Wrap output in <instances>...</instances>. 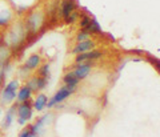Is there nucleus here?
Returning a JSON list of instances; mask_svg holds the SVG:
<instances>
[{
	"label": "nucleus",
	"mask_w": 160,
	"mask_h": 137,
	"mask_svg": "<svg viewBox=\"0 0 160 137\" xmlns=\"http://www.w3.org/2000/svg\"><path fill=\"white\" fill-rule=\"evenodd\" d=\"M4 45L11 49V56L15 57L16 55H22L24 48L28 43V35L24 29V25L22 19H15L12 24L7 29L3 31Z\"/></svg>",
	"instance_id": "1"
},
{
	"label": "nucleus",
	"mask_w": 160,
	"mask_h": 137,
	"mask_svg": "<svg viewBox=\"0 0 160 137\" xmlns=\"http://www.w3.org/2000/svg\"><path fill=\"white\" fill-rule=\"evenodd\" d=\"M22 22L24 25V29L28 35V42L35 40L39 33H42L47 27V15L46 9L42 7H33L29 11L23 15Z\"/></svg>",
	"instance_id": "2"
},
{
	"label": "nucleus",
	"mask_w": 160,
	"mask_h": 137,
	"mask_svg": "<svg viewBox=\"0 0 160 137\" xmlns=\"http://www.w3.org/2000/svg\"><path fill=\"white\" fill-rule=\"evenodd\" d=\"M20 83H22V81H20L18 77L11 79L8 83H6V85H4L2 88V91H0V104L4 105V106H8L12 103H15L18 89L20 88Z\"/></svg>",
	"instance_id": "3"
},
{
	"label": "nucleus",
	"mask_w": 160,
	"mask_h": 137,
	"mask_svg": "<svg viewBox=\"0 0 160 137\" xmlns=\"http://www.w3.org/2000/svg\"><path fill=\"white\" fill-rule=\"evenodd\" d=\"M76 92H78L76 87H68V85L63 84L62 87H60L56 92H55V95L52 96V97L48 99L46 108L52 109V108H55V106H58L59 104H63L68 97H71V96L73 93H76Z\"/></svg>",
	"instance_id": "4"
},
{
	"label": "nucleus",
	"mask_w": 160,
	"mask_h": 137,
	"mask_svg": "<svg viewBox=\"0 0 160 137\" xmlns=\"http://www.w3.org/2000/svg\"><path fill=\"white\" fill-rule=\"evenodd\" d=\"M16 19L15 9L8 0H0V31L7 29Z\"/></svg>",
	"instance_id": "5"
},
{
	"label": "nucleus",
	"mask_w": 160,
	"mask_h": 137,
	"mask_svg": "<svg viewBox=\"0 0 160 137\" xmlns=\"http://www.w3.org/2000/svg\"><path fill=\"white\" fill-rule=\"evenodd\" d=\"M33 119V106H32V99L27 100L24 103L18 104L16 108V121L19 125H27L28 121Z\"/></svg>",
	"instance_id": "6"
},
{
	"label": "nucleus",
	"mask_w": 160,
	"mask_h": 137,
	"mask_svg": "<svg viewBox=\"0 0 160 137\" xmlns=\"http://www.w3.org/2000/svg\"><path fill=\"white\" fill-rule=\"evenodd\" d=\"M95 67H96V61H86V63H80V64L75 63V64H72L71 71L80 81H83L91 75L92 69Z\"/></svg>",
	"instance_id": "7"
},
{
	"label": "nucleus",
	"mask_w": 160,
	"mask_h": 137,
	"mask_svg": "<svg viewBox=\"0 0 160 137\" xmlns=\"http://www.w3.org/2000/svg\"><path fill=\"white\" fill-rule=\"evenodd\" d=\"M52 120H53V113H52V112H48V113H46V115H43V116H40V117H38V120L35 121L33 124H29V128H31L32 133L38 135V136L40 137V136L44 133V130H46L47 126L51 125Z\"/></svg>",
	"instance_id": "8"
},
{
	"label": "nucleus",
	"mask_w": 160,
	"mask_h": 137,
	"mask_svg": "<svg viewBox=\"0 0 160 137\" xmlns=\"http://www.w3.org/2000/svg\"><path fill=\"white\" fill-rule=\"evenodd\" d=\"M76 11H80V6H79L78 0H60L59 13H60V19L63 22H66L69 15Z\"/></svg>",
	"instance_id": "9"
},
{
	"label": "nucleus",
	"mask_w": 160,
	"mask_h": 137,
	"mask_svg": "<svg viewBox=\"0 0 160 137\" xmlns=\"http://www.w3.org/2000/svg\"><path fill=\"white\" fill-rule=\"evenodd\" d=\"M8 2L11 3V6L13 7L16 16L22 17L27 11H29V9L33 7H36L39 0H8Z\"/></svg>",
	"instance_id": "10"
},
{
	"label": "nucleus",
	"mask_w": 160,
	"mask_h": 137,
	"mask_svg": "<svg viewBox=\"0 0 160 137\" xmlns=\"http://www.w3.org/2000/svg\"><path fill=\"white\" fill-rule=\"evenodd\" d=\"M104 56V51L103 49H91L83 53H78L75 55V63L80 64V63H86V61H96V60L102 59Z\"/></svg>",
	"instance_id": "11"
},
{
	"label": "nucleus",
	"mask_w": 160,
	"mask_h": 137,
	"mask_svg": "<svg viewBox=\"0 0 160 137\" xmlns=\"http://www.w3.org/2000/svg\"><path fill=\"white\" fill-rule=\"evenodd\" d=\"M98 45V42L93 40L92 37L91 39H87L84 42H79V43H75L73 48L71 49V53L73 55H78V53H83V52H87V51H91V49H95Z\"/></svg>",
	"instance_id": "12"
},
{
	"label": "nucleus",
	"mask_w": 160,
	"mask_h": 137,
	"mask_svg": "<svg viewBox=\"0 0 160 137\" xmlns=\"http://www.w3.org/2000/svg\"><path fill=\"white\" fill-rule=\"evenodd\" d=\"M43 63V56L40 53L38 52H35V53H31L29 56L27 57V60L24 61V67H26L28 71H31V72H33V71H36L39 67H40V64Z\"/></svg>",
	"instance_id": "13"
},
{
	"label": "nucleus",
	"mask_w": 160,
	"mask_h": 137,
	"mask_svg": "<svg viewBox=\"0 0 160 137\" xmlns=\"http://www.w3.org/2000/svg\"><path fill=\"white\" fill-rule=\"evenodd\" d=\"M16 108H18V103H16V101L8 106V109L6 112V116H4L3 123H2V128L3 129H8L9 126L12 125V123L15 121V117H16Z\"/></svg>",
	"instance_id": "14"
},
{
	"label": "nucleus",
	"mask_w": 160,
	"mask_h": 137,
	"mask_svg": "<svg viewBox=\"0 0 160 137\" xmlns=\"http://www.w3.org/2000/svg\"><path fill=\"white\" fill-rule=\"evenodd\" d=\"M47 101H48V96L43 92L36 93V97L32 100V106L36 112H43L47 106Z\"/></svg>",
	"instance_id": "15"
},
{
	"label": "nucleus",
	"mask_w": 160,
	"mask_h": 137,
	"mask_svg": "<svg viewBox=\"0 0 160 137\" xmlns=\"http://www.w3.org/2000/svg\"><path fill=\"white\" fill-rule=\"evenodd\" d=\"M32 91L29 89L26 84L24 85H20V88L18 89V93H16V103L20 104V103H24V101L27 100H31L32 99Z\"/></svg>",
	"instance_id": "16"
},
{
	"label": "nucleus",
	"mask_w": 160,
	"mask_h": 137,
	"mask_svg": "<svg viewBox=\"0 0 160 137\" xmlns=\"http://www.w3.org/2000/svg\"><path fill=\"white\" fill-rule=\"evenodd\" d=\"M62 81H63L64 85H68V87H76V88L80 85V83H82V81L73 75L72 71H68V72L64 73V76L62 77Z\"/></svg>",
	"instance_id": "17"
},
{
	"label": "nucleus",
	"mask_w": 160,
	"mask_h": 137,
	"mask_svg": "<svg viewBox=\"0 0 160 137\" xmlns=\"http://www.w3.org/2000/svg\"><path fill=\"white\" fill-rule=\"evenodd\" d=\"M84 29H87V31L91 33V36H100V35L103 33L102 27L99 25L98 20L95 19V17H92L91 23H89V24H88V27H87V28H84Z\"/></svg>",
	"instance_id": "18"
},
{
	"label": "nucleus",
	"mask_w": 160,
	"mask_h": 137,
	"mask_svg": "<svg viewBox=\"0 0 160 137\" xmlns=\"http://www.w3.org/2000/svg\"><path fill=\"white\" fill-rule=\"evenodd\" d=\"M36 75L40 76V77H46V79L51 77V63L40 64V67L36 69Z\"/></svg>",
	"instance_id": "19"
},
{
	"label": "nucleus",
	"mask_w": 160,
	"mask_h": 137,
	"mask_svg": "<svg viewBox=\"0 0 160 137\" xmlns=\"http://www.w3.org/2000/svg\"><path fill=\"white\" fill-rule=\"evenodd\" d=\"M91 20H92V16H91V15L86 13L84 11H82V12H80V16H79V20H78V23H79V27H80V29H84V28H87V27H88V24L91 23Z\"/></svg>",
	"instance_id": "20"
},
{
	"label": "nucleus",
	"mask_w": 160,
	"mask_h": 137,
	"mask_svg": "<svg viewBox=\"0 0 160 137\" xmlns=\"http://www.w3.org/2000/svg\"><path fill=\"white\" fill-rule=\"evenodd\" d=\"M91 33H89L87 29H79L75 35V43H79V42H84L87 39H91Z\"/></svg>",
	"instance_id": "21"
},
{
	"label": "nucleus",
	"mask_w": 160,
	"mask_h": 137,
	"mask_svg": "<svg viewBox=\"0 0 160 137\" xmlns=\"http://www.w3.org/2000/svg\"><path fill=\"white\" fill-rule=\"evenodd\" d=\"M48 81H49V79L40 77V76L36 75V89H38V93L43 92V91L48 87Z\"/></svg>",
	"instance_id": "22"
},
{
	"label": "nucleus",
	"mask_w": 160,
	"mask_h": 137,
	"mask_svg": "<svg viewBox=\"0 0 160 137\" xmlns=\"http://www.w3.org/2000/svg\"><path fill=\"white\" fill-rule=\"evenodd\" d=\"M29 76H31V71H28L24 65H20L18 68V79L20 81H26Z\"/></svg>",
	"instance_id": "23"
},
{
	"label": "nucleus",
	"mask_w": 160,
	"mask_h": 137,
	"mask_svg": "<svg viewBox=\"0 0 160 137\" xmlns=\"http://www.w3.org/2000/svg\"><path fill=\"white\" fill-rule=\"evenodd\" d=\"M29 135H32V130H31V128H29V125H27L26 128H24V129L19 133V137H28Z\"/></svg>",
	"instance_id": "24"
},
{
	"label": "nucleus",
	"mask_w": 160,
	"mask_h": 137,
	"mask_svg": "<svg viewBox=\"0 0 160 137\" xmlns=\"http://www.w3.org/2000/svg\"><path fill=\"white\" fill-rule=\"evenodd\" d=\"M4 45V37H3V31H0V48Z\"/></svg>",
	"instance_id": "25"
},
{
	"label": "nucleus",
	"mask_w": 160,
	"mask_h": 137,
	"mask_svg": "<svg viewBox=\"0 0 160 137\" xmlns=\"http://www.w3.org/2000/svg\"><path fill=\"white\" fill-rule=\"evenodd\" d=\"M4 77H3V75H2V68H0V88H2V85L4 84Z\"/></svg>",
	"instance_id": "26"
},
{
	"label": "nucleus",
	"mask_w": 160,
	"mask_h": 137,
	"mask_svg": "<svg viewBox=\"0 0 160 137\" xmlns=\"http://www.w3.org/2000/svg\"><path fill=\"white\" fill-rule=\"evenodd\" d=\"M143 59H139V57H135V59H132V61H142Z\"/></svg>",
	"instance_id": "27"
},
{
	"label": "nucleus",
	"mask_w": 160,
	"mask_h": 137,
	"mask_svg": "<svg viewBox=\"0 0 160 137\" xmlns=\"http://www.w3.org/2000/svg\"><path fill=\"white\" fill-rule=\"evenodd\" d=\"M28 137H39V136H38V135H35V133H32V135H29Z\"/></svg>",
	"instance_id": "28"
},
{
	"label": "nucleus",
	"mask_w": 160,
	"mask_h": 137,
	"mask_svg": "<svg viewBox=\"0 0 160 137\" xmlns=\"http://www.w3.org/2000/svg\"><path fill=\"white\" fill-rule=\"evenodd\" d=\"M2 115H3V109H2V108H0V116H2Z\"/></svg>",
	"instance_id": "29"
},
{
	"label": "nucleus",
	"mask_w": 160,
	"mask_h": 137,
	"mask_svg": "<svg viewBox=\"0 0 160 137\" xmlns=\"http://www.w3.org/2000/svg\"><path fill=\"white\" fill-rule=\"evenodd\" d=\"M0 65H2V63H0Z\"/></svg>",
	"instance_id": "30"
}]
</instances>
